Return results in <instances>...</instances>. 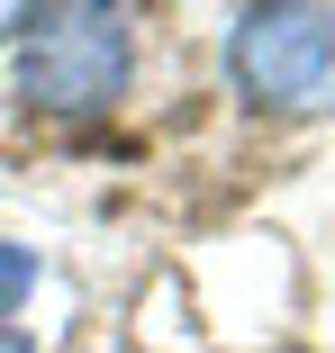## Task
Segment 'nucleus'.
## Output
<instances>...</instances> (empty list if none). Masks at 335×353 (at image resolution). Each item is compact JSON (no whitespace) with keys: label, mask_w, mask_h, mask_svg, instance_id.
<instances>
[{"label":"nucleus","mask_w":335,"mask_h":353,"mask_svg":"<svg viewBox=\"0 0 335 353\" xmlns=\"http://www.w3.org/2000/svg\"><path fill=\"white\" fill-rule=\"evenodd\" d=\"M127 73H136V28H127V10H100V0L28 10V46H19V100L28 109L100 118V109H118Z\"/></svg>","instance_id":"1"},{"label":"nucleus","mask_w":335,"mask_h":353,"mask_svg":"<svg viewBox=\"0 0 335 353\" xmlns=\"http://www.w3.org/2000/svg\"><path fill=\"white\" fill-rule=\"evenodd\" d=\"M227 82L263 118H308L335 100V10L317 0H254L227 19Z\"/></svg>","instance_id":"2"}]
</instances>
